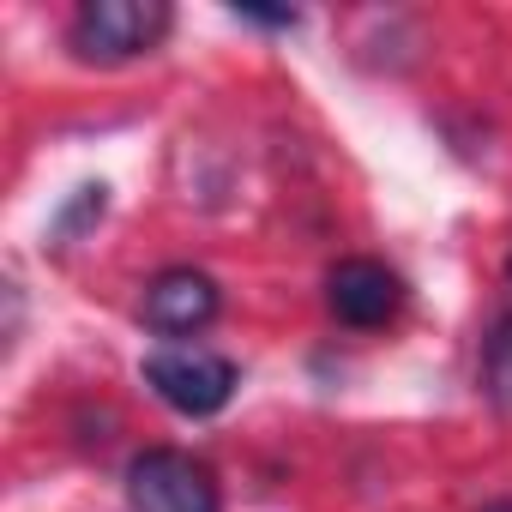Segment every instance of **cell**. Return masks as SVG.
Instances as JSON below:
<instances>
[{
  "label": "cell",
  "instance_id": "5b68a950",
  "mask_svg": "<svg viewBox=\"0 0 512 512\" xmlns=\"http://www.w3.org/2000/svg\"><path fill=\"white\" fill-rule=\"evenodd\" d=\"M217 308H223L217 284H211L205 272H193V266L157 272V278L145 284V302H139L145 326L163 332V338H193V332H205V326L217 320Z\"/></svg>",
  "mask_w": 512,
  "mask_h": 512
},
{
  "label": "cell",
  "instance_id": "6da1fadb",
  "mask_svg": "<svg viewBox=\"0 0 512 512\" xmlns=\"http://www.w3.org/2000/svg\"><path fill=\"white\" fill-rule=\"evenodd\" d=\"M175 13L163 7V0H85V7L73 13V55L79 61H139L151 55L163 37H169Z\"/></svg>",
  "mask_w": 512,
  "mask_h": 512
},
{
  "label": "cell",
  "instance_id": "52a82bcc",
  "mask_svg": "<svg viewBox=\"0 0 512 512\" xmlns=\"http://www.w3.org/2000/svg\"><path fill=\"white\" fill-rule=\"evenodd\" d=\"M235 19H247V25H266V31H296V13H260V7H241Z\"/></svg>",
  "mask_w": 512,
  "mask_h": 512
},
{
  "label": "cell",
  "instance_id": "3957f363",
  "mask_svg": "<svg viewBox=\"0 0 512 512\" xmlns=\"http://www.w3.org/2000/svg\"><path fill=\"white\" fill-rule=\"evenodd\" d=\"M127 506L133 512H223V494L199 458L175 446H145L127 464Z\"/></svg>",
  "mask_w": 512,
  "mask_h": 512
},
{
  "label": "cell",
  "instance_id": "277c9868",
  "mask_svg": "<svg viewBox=\"0 0 512 512\" xmlns=\"http://www.w3.org/2000/svg\"><path fill=\"white\" fill-rule=\"evenodd\" d=\"M326 308H332L338 326L374 332V326H386L404 308V284L380 260H338L332 278H326Z\"/></svg>",
  "mask_w": 512,
  "mask_h": 512
},
{
  "label": "cell",
  "instance_id": "8992f818",
  "mask_svg": "<svg viewBox=\"0 0 512 512\" xmlns=\"http://www.w3.org/2000/svg\"><path fill=\"white\" fill-rule=\"evenodd\" d=\"M482 392L500 410H512V314H500L488 344H482Z\"/></svg>",
  "mask_w": 512,
  "mask_h": 512
},
{
  "label": "cell",
  "instance_id": "7a4b0ae2",
  "mask_svg": "<svg viewBox=\"0 0 512 512\" xmlns=\"http://www.w3.org/2000/svg\"><path fill=\"white\" fill-rule=\"evenodd\" d=\"M145 386L175 410V416H217L241 374L223 350H205V344H163L145 356Z\"/></svg>",
  "mask_w": 512,
  "mask_h": 512
},
{
  "label": "cell",
  "instance_id": "9c48e42d",
  "mask_svg": "<svg viewBox=\"0 0 512 512\" xmlns=\"http://www.w3.org/2000/svg\"><path fill=\"white\" fill-rule=\"evenodd\" d=\"M488 512H512V506H488Z\"/></svg>",
  "mask_w": 512,
  "mask_h": 512
},
{
  "label": "cell",
  "instance_id": "ba28073f",
  "mask_svg": "<svg viewBox=\"0 0 512 512\" xmlns=\"http://www.w3.org/2000/svg\"><path fill=\"white\" fill-rule=\"evenodd\" d=\"M506 278H512V253H506Z\"/></svg>",
  "mask_w": 512,
  "mask_h": 512
}]
</instances>
